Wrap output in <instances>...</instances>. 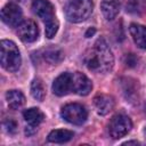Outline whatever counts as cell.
<instances>
[{
    "mask_svg": "<svg viewBox=\"0 0 146 146\" xmlns=\"http://www.w3.org/2000/svg\"><path fill=\"white\" fill-rule=\"evenodd\" d=\"M83 62L89 71L95 73H105L112 70L114 65V57L107 42L100 38L86 51Z\"/></svg>",
    "mask_w": 146,
    "mask_h": 146,
    "instance_id": "1",
    "label": "cell"
},
{
    "mask_svg": "<svg viewBox=\"0 0 146 146\" xmlns=\"http://www.w3.org/2000/svg\"><path fill=\"white\" fill-rule=\"evenodd\" d=\"M32 9L34 14L42 19L46 26V36L51 39L58 30V21L55 16L54 7L48 0H33Z\"/></svg>",
    "mask_w": 146,
    "mask_h": 146,
    "instance_id": "2",
    "label": "cell"
},
{
    "mask_svg": "<svg viewBox=\"0 0 146 146\" xmlns=\"http://www.w3.org/2000/svg\"><path fill=\"white\" fill-rule=\"evenodd\" d=\"M92 0H67L65 6L66 18L72 23L86 21L92 13Z\"/></svg>",
    "mask_w": 146,
    "mask_h": 146,
    "instance_id": "3",
    "label": "cell"
},
{
    "mask_svg": "<svg viewBox=\"0 0 146 146\" xmlns=\"http://www.w3.org/2000/svg\"><path fill=\"white\" fill-rule=\"evenodd\" d=\"M1 48V65L9 72H15L19 68L22 58L17 46L10 40H2L0 43Z\"/></svg>",
    "mask_w": 146,
    "mask_h": 146,
    "instance_id": "4",
    "label": "cell"
},
{
    "mask_svg": "<svg viewBox=\"0 0 146 146\" xmlns=\"http://www.w3.org/2000/svg\"><path fill=\"white\" fill-rule=\"evenodd\" d=\"M60 116L71 124L81 125L86 122L88 117V112L83 105L72 103V104H67L62 107Z\"/></svg>",
    "mask_w": 146,
    "mask_h": 146,
    "instance_id": "5",
    "label": "cell"
},
{
    "mask_svg": "<svg viewBox=\"0 0 146 146\" xmlns=\"http://www.w3.org/2000/svg\"><path fill=\"white\" fill-rule=\"evenodd\" d=\"M132 128V122L129 116L124 114H116L114 115L108 124V132L112 138L119 139L124 137Z\"/></svg>",
    "mask_w": 146,
    "mask_h": 146,
    "instance_id": "6",
    "label": "cell"
},
{
    "mask_svg": "<svg viewBox=\"0 0 146 146\" xmlns=\"http://www.w3.org/2000/svg\"><path fill=\"white\" fill-rule=\"evenodd\" d=\"M17 35L23 42H34L39 36V30L36 24L31 19L22 21L17 26Z\"/></svg>",
    "mask_w": 146,
    "mask_h": 146,
    "instance_id": "7",
    "label": "cell"
},
{
    "mask_svg": "<svg viewBox=\"0 0 146 146\" xmlns=\"http://www.w3.org/2000/svg\"><path fill=\"white\" fill-rule=\"evenodd\" d=\"M23 18V13L19 6L15 3H8L1 9V19L9 26H17Z\"/></svg>",
    "mask_w": 146,
    "mask_h": 146,
    "instance_id": "8",
    "label": "cell"
},
{
    "mask_svg": "<svg viewBox=\"0 0 146 146\" xmlns=\"http://www.w3.org/2000/svg\"><path fill=\"white\" fill-rule=\"evenodd\" d=\"M73 89V74L70 72H64L58 75L52 83V91L57 96H65L72 92Z\"/></svg>",
    "mask_w": 146,
    "mask_h": 146,
    "instance_id": "9",
    "label": "cell"
},
{
    "mask_svg": "<svg viewBox=\"0 0 146 146\" xmlns=\"http://www.w3.org/2000/svg\"><path fill=\"white\" fill-rule=\"evenodd\" d=\"M73 74V89L72 92L79 95V96H87L91 89H92V83L91 81L80 72H74Z\"/></svg>",
    "mask_w": 146,
    "mask_h": 146,
    "instance_id": "10",
    "label": "cell"
},
{
    "mask_svg": "<svg viewBox=\"0 0 146 146\" xmlns=\"http://www.w3.org/2000/svg\"><path fill=\"white\" fill-rule=\"evenodd\" d=\"M94 105L99 115H106L114 108V99L108 95H99L94 98Z\"/></svg>",
    "mask_w": 146,
    "mask_h": 146,
    "instance_id": "11",
    "label": "cell"
},
{
    "mask_svg": "<svg viewBox=\"0 0 146 146\" xmlns=\"http://www.w3.org/2000/svg\"><path fill=\"white\" fill-rule=\"evenodd\" d=\"M120 0H103L100 5L102 13L107 21H112L120 11Z\"/></svg>",
    "mask_w": 146,
    "mask_h": 146,
    "instance_id": "12",
    "label": "cell"
},
{
    "mask_svg": "<svg viewBox=\"0 0 146 146\" xmlns=\"http://www.w3.org/2000/svg\"><path fill=\"white\" fill-rule=\"evenodd\" d=\"M129 31L135 43L140 49H146V26L139 24H131Z\"/></svg>",
    "mask_w": 146,
    "mask_h": 146,
    "instance_id": "13",
    "label": "cell"
},
{
    "mask_svg": "<svg viewBox=\"0 0 146 146\" xmlns=\"http://www.w3.org/2000/svg\"><path fill=\"white\" fill-rule=\"evenodd\" d=\"M6 100L11 110H18L25 104V96L19 90H9L6 94Z\"/></svg>",
    "mask_w": 146,
    "mask_h": 146,
    "instance_id": "14",
    "label": "cell"
},
{
    "mask_svg": "<svg viewBox=\"0 0 146 146\" xmlns=\"http://www.w3.org/2000/svg\"><path fill=\"white\" fill-rule=\"evenodd\" d=\"M23 116L25 119V121L29 123V125H32V127H38L44 119V115L43 113L36 108V107H31V108H27L23 112Z\"/></svg>",
    "mask_w": 146,
    "mask_h": 146,
    "instance_id": "15",
    "label": "cell"
},
{
    "mask_svg": "<svg viewBox=\"0 0 146 146\" xmlns=\"http://www.w3.org/2000/svg\"><path fill=\"white\" fill-rule=\"evenodd\" d=\"M74 133L71 130H66V129H56L52 130L49 135H48V140L50 143H56V144H63L66 143L68 140H71L73 138Z\"/></svg>",
    "mask_w": 146,
    "mask_h": 146,
    "instance_id": "16",
    "label": "cell"
},
{
    "mask_svg": "<svg viewBox=\"0 0 146 146\" xmlns=\"http://www.w3.org/2000/svg\"><path fill=\"white\" fill-rule=\"evenodd\" d=\"M63 57H64L63 52L58 48H48L43 52L44 60H47L49 64H52V65H56V64L60 63L63 60Z\"/></svg>",
    "mask_w": 146,
    "mask_h": 146,
    "instance_id": "17",
    "label": "cell"
},
{
    "mask_svg": "<svg viewBox=\"0 0 146 146\" xmlns=\"http://www.w3.org/2000/svg\"><path fill=\"white\" fill-rule=\"evenodd\" d=\"M125 8L130 14H141L146 9V0H128Z\"/></svg>",
    "mask_w": 146,
    "mask_h": 146,
    "instance_id": "18",
    "label": "cell"
},
{
    "mask_svg": "<svg viewBox=\"0 0 146 146\" xmlns=\"http://www.w3.org/2000/svg\"><path fill=\"white\" fill-rule=\"evenodd\" d=\"M31 94L36 100H40V102L43 100L46 91H44V87H43V83L41 82V80L35 79V80L32 81V83H31Z\"/></svg>",
    "mask_w": 146,
    "mask_h": 146,
    "instance_id": "19",
    "label": "cell"
},
{
    "mask_svg": "<svg viewBox=\"0 0 146 146\" xmlns=\"http://www.w3.org/2000/svg\"><path fill=\"white\" fill-rule=\"evenodd\" d=\"M3 127L5 129L7 130V132L9 133H15L16 132V129H17V123L16 121H14L13 119H8L3 122Z\"/></svg>",
    "mask_w": 146,
    "mask_h": 146,
    "instance_id": "20",
    "label": "cell"
},
{
    "mask_svg": "<svg viewBox=\"0 0 146 146\" xmlns=\"http://www.w3.org/2000/svg\"><path fill=\"white\" fill-rule=\"evenodd\" d=\"M125 64L128 66H130V67H132V66H135L137 64V58L135 57L133 54H129V55L125 56Z\"/></svg>",
    "mask_w": 146,
    "mask_h": 146,
    "instance_id": "21",
    "label": "cell"
},
{
    "mask_svg": "<svg viewBox=\"0 0 146 146\" xmlns=\"http://www.w3.org/2000/svg\"><path fill=\"white\" fill-rule=\"evenodd\" d=\"M95 32H96L95 27H91V29H89V30L86 32V36H87V38H90L91 35H94V34H95Z\"/></svg>",
    "mask_w": 146,
    "mask_h": 146,
    "instance_id": "22",
    "label": "cell"
},
{
    "mask_svg": "<svg viewBox=\"0 0 146 146\" xmlns=\"http://www.w3.org/2000/svg\"><path fill=\"white\" fill-rule=\"evenodd\" d=\"M130 144H135V145H138L139 143H138V141H127V143H124V145H130Z\"/></svg>",
    "mask_w": 146,
    "mask_h": 146,
    "instance_id": "23",
    "label": "cell"
},
{
    "mask_svg": "<svg viewBox=\"0 0 146 146\" xmlns=\"http://www.w3.org/2000/svg\"><path fill=\"white\" fill-rule=\"evenodd\" d=\"M145 132H146V131H145Z\"/></svg>",
    "mask_w": 146,
    "mask_h": 146,
    "instance_id": "24",
    "label": "cell"
}]
</instances>
